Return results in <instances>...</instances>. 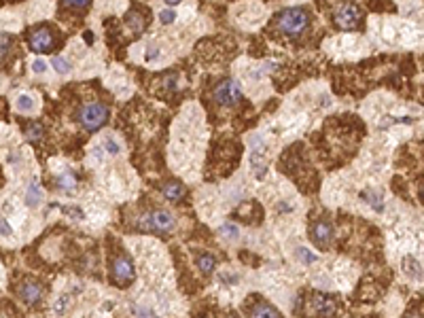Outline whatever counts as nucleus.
<instances>
[{
  "instance_id": "a211bd4d",
  "label": "nucleus",
  "mask_w": 424,
  "mask_h": 318,
  "mask_svg": "<svg viewBox=\"0 0 424 318\" xmlns=\"http://www.w3.org/2000/svg\"><path fill=\"white\" fill-rule=\"evenodd\" d=\"M15 106H17V111H19V113H32V111H34V108H36L34 100H32V95H25V93L17 95Z\"/></svg>"
},
{
  "instance_id": "6e6552de",
  "label": "nucleus",
  "mask_w": 424,
  "mask_h": 318,
  "mask_svg": "<svg viewBox=\"0 0 424 318\" xmlns=\"http://www.w3.org/2000/svg\"><path fill=\"white\" fill-rule=\"evenodd\" d=\"M310 238H312V242H314L316 246L329 248L331 238H333V227H331V223H327V221H316V223H312V227H310Z\"/></svg>"
},
{
  "instance_id": "a878e982",
  "label": "nucleus",
  "mask_w": 424,
  "mask_h": 318,
  "mask_svg": "<svg viewBox=\"0 0 424 318\" xmlns=\"http://www.w3.org/2000/svg\"><path fill=\"white\" fill-rule=\"evenodd\" d=\"M62 210H64L66 214L72 216V219H79V221L83 219V210H81L79 206H62Z\"/></svg>"
},
{
  "instance_id": "473e14b6",
  "label": "nucleus",
  "mask_w": 424,
  "mask_h": 318,
  "mask_svg": "<svg viewBox=\"0 0 424 318\" xmlns=\"http://www.w3.org/2000/svg\"><path fill=\"white\" fill-rule=\"evenodd\" d=\"M138 316H140V318H159L155 312L149 310V308H138Z\"/></svg>"
},
{
  "instance_id": "412c9836",
  "label": "nucleus",
  "mask_w": 424,
  "mask_h": 318,
  "mask_svg": "<svg viewBox=\"0 0 424 318\" xmlns=\"http://www.w3.org/2000/svg\"><path fill=\"white\" fill-rule=\"evenodd\" d=\"M295 257H297V261H301L304 265H312L314 261H316V254H314L312 250H307V248L299 246L297 250H295Z\"/></svg>"
},
{
  "instance_id": "c9c22d12",
  "label": "nucleus",
  "mask_w": 424,
  "mask_h": 318,
  "mask_svg": "<svg viewBox=\"0 0 424 318\" xmlns=\"http://www.w3.org/2000/svg\"><path fill=\"white\" fill-rule=\"evenodd\" d=\"M165 2H168V4H178L181 0H165Z\"/></svg>"
},
{
  "instance_id": "dca6fc26",
  "label": "nucleus",
  "mask_w": 424,
  "mask_h": 318,
  "mask_svg": "<svg viewBox=\"0 0 424 318\" xmlns=\"http://www.w3.org/2000/svg\"><path fill=\"white\" fill-rule=\"evenodd\" d=\"M361 200H363V202H367L369 206L376 210V212H382V210H384L382 193H377V191H374V189H365L363 193H361Z\"/></svg>"
},
{
  "instance_id": "7ed1b4c3",
  "label": "nucleus",
  "mask_w": 424,
  "mask_h": 318,
  "mask_svg": "<svg viewBox=\"0 0 424 318\" xmlns=\"http://www.w3.org/2000/svg\"><path fill=\"white\" fill-rule=\"evenodd\" d=\"M140 227L149 229V231H157V233H170V231H174L176 223L172 219V214L165 212V210H153L151 214L140 219Z\"/></svg>"
},
{
  "instance_id": "c756f323",
  "label": "nucleus",
  "mask_w": 424,
  "mask_h": 318,
  "mask_svg": "<svg viewBox=\"0 0 424 318\" xmlns=\"http://www.w3.org/2000/svg\"><path fill=\"white\" fill-rule=\"evenodd\" d=\"M32 70H34L36 74H45L47 64H45V60H34V62H32Z\"/></svg>"
},
{
  "instance_id": "72a5a7b5",
  "label": "nucleus",
  "mask_w": 424,
  "mask_h": 318,
  "mask_svg": "<svg viewBox=\"0 0 424 318\" xmlns=\"http://www.w3.org/2000/svg\"><path fill=\"white\" fill-rule=\"evenodd\" d=\"M282 208V212H291V206H288L286 202H282V204H278V210Z\"/></svg>"
},
{
  "instance_id": "2f4dec72",
  "label": "nucleus",
  "mask_w": 424,
  "mask_h": 318,
  "mask_svg": "<svg viewBox=\"0 0 424 318\" xmlns=\"http://www.w3.org/2000/svg\"><path fill=\"white\" fill-rule=\"evenodd\" d=\"M144 57H146V62H155L157 57H159V49L157 47H149V49H146V53H144Z\"/></svg>"
},
{
  "instance_id": "9b49d317",
  "label": "nucleus",
  "mask_w": 424,
  "mask_h": 318,
  "mask_svg": "<svg viewBox=\"0 0 424 318\" xmlns=\"http://www.w3.org/2000/svg\"><path fill=\"white\" fill-rule=\"evenodd\" d=\"M162 193H164V197L165 200H170V202H183L185 200V195H187V191H185V187L181 182H176V181H172V182H165L164 187H162Z\"/></svg>"
},
{
  "instance_id": "f8f14e48",
  "label": "nucleus",
  "mask_w": 424,
  "mask_h": 318,
  "mask_svg": "<svg viewBox=\"0 0 424 318\" xmlns=\"http://www.w3.org/2000/svg\"><path fill=\"white\" fill-rule=\"evenodd\" d=\"M125 23L130 25V30L134 32V34H140V32L146 28V19H144V15L138 9H132L130 13H127V15H125Z\"/></svg>"
},
{
  "instance_id": "b1692460",
  "label": "nucleus",
  "mask_w": 424,
  "mask_h": 318,
  "mask_svg": "<svg viewBox=\"0 0 424 318\" xmlns=\"http://www.w3.org/2000/svg\"><path fill=\"white\" fill-rule=\"evenodd\" d=\"M13 47V41L9 36H0V60H4L6 55H9V51Z\"/></svg>"
},
{
  "instance_id": "e433bc0d",
  "label": "nucleus",
  "mask_w": 424,
  "mask_h": 318,
  "mask_svg": "<svg viewBox=\"0 0 424 318\" xmlns=\"http://www.w3.org/2000/svg\"><path fill=\"white\" fill-rule=\"evenodd\" d=\"M229 318H240V316H236V314H234V316H229Z\"/></svg>"
},
{
  "instance_id": "f257e3e1",
  "label": "nucleus",
  "mask_w": 424,
  "mask_h": 318,
  "mask_svg": "<svg viewBox=\"0 0 424 318\" xmlns=\"http://www.w3.org/2000/svg\"><path fill=\"white\" fill-rule=\"evenodd\" d=\"M276 25L282 34L297 38L301 32H304L307 25H310V15H307L306 9H299V6H293V9H284L276 15Z\"/></svg>"
},
{
  "instance_id": "0eeeda50",
  "label": "nucleus",
  "mask_w": 424,
  "mask_h": 318,
  "mask_svg": "<svg viewBox=\"0 0 424 318\" xmlns=\"http://www.w3.org/2000/svg\"><path fill=\"white\" fill-rule=\"evenodd\" d=\"M113 280L117 286H130L134 282V265L130 257L119 254L113 259Z\"/></svg>"
},
{
  "instance_id": "5701e85b",
  "label": "nucleus",
  "mask_w": 424,
  "mask_h": 318,
  "mask_svg": "<svg viewBox=\"0 0 424 318\" xmlns=\"http://www.w3.org/2000/svg\"><path fill=\"white\" fill-rule=\"evenodd\" d=\"M221 233L225 235V238H231V240H237V238H240V229H237L236 225H227V223H225V225L221 227Z\"/></svg>"
},
{
  "instance_id": "39448f33",
  "label": "nucleus",
  "mask_w": 424,
  "mask_h": 318,
  "mask_svg": "<svg viewBox=\"0 0 424 318\" xmlns=\"http://www.w3.org/2000/svg\"><path fill=\"white\" fill-rule=\"evenodd\" d=\"M335 25L339 30H356L361 25V11L356 9L354 4L346 2V4H339L335 9Z\"/></svg>"
},
{
  "instance_id": "9d476101",
  "label": "nucleus",
  "mask_w": 424,
  "mask_h": 318,
  "mask_svg": "<svg viewBox=\"0 0 424 318\" xmlns=\"http://www.w3.org/2000/svg\"><path fill=\"white\" fill-rule=\"evenodd\" d=\"M43 297V286L34 282V280H25V282L19 286V299L25 305H36Z\"/></svg>"
},
{
  "instance_id": "6ab92c4d",
  "label": "nucleus",
  "mask_w": 424,
  "mask_h": 318,
  "mask_svg": "<svg viewBox=\"0 0 424 318\" xmlns=\"http://www.w3.org/2000/svg\"><path fill=\"white\" fill-rule=\"evenodd\" d=\"M57 187L64 189V191H72L76 187V176L72 172H64V174L57 176Z\"/></svg>"
},
{
  "instance_id": "4468645a",
  "label": "nucleus",
  "mask_w": 424,
  "mask_h": 318,
  "mask_svg": "<svg viewBox=\"0 0 424 318\" xmlns=\"http://www.w3.org/2000/svg\"><path fill=\"white\" fill-rule=\"evenodd\" d=\"M41 200H43V191H41V187H38V182L30 181L28 189H25V206L36 208L38 204H41Z\"/></svg>"
},
{
  "instance_id": "ddd939ff",
  "label": "nucleus",
  "mask_w": 424,
  "mask_h": 318,
  "mask_svg": "<svg viewBox=\"0 0 424 318\" xmlns=\"http://www.w3.org/2000/svg\"><path fill=\"white\" fill-rule=\"evenodd\" d=\"M250 318H282L280 316V312L274 308L272 303H257L255 308H253V312H250Z\"/></svg>"
},
{
  "instance_id": "393cba45",
  "label": "nucleus",
  "mask_w": 424,
  "mask_h": 318,
  "mask_svg": "<svg viewBox=\"0 0 424 318\" xmlns=\"http://www.w3.org/2000/svg\"><path fill=\"white\" fill-rule=\"evenodd\" d=\"M68 303H70V295H62L60 299H55L53 310L57 312V314H64V312H66V308H68Z\"/></svg>"
},
{
  "instance_id": "7c9ffc66",
  "label": "nucleus",
  "mask_w": 424,
  "mask_h": 318,
  "mask_svg": "<svg viewBox=\"0 0 424 318\" xmlns=\"http://www.w3.org/2000/svg\"><path fill=\"white\" fill-rule=\"evenodd\" d=\"M64 2L70 4V6H76V9H87L92 0H64Z\"/></svg>"
},
{
  "instance_id": "20e7f679",
  "label": "nucleus",
  "mask_w": 424,
  "mask_h": 318,
  "mask_svg": "<svg viewBox=\"0 0 424 318\" xmlns=\"http://www.w3.org/2000/svg\"><path fill=\"white\" fill-rule=\"evenodd\" d=\"M214 100L221 106H234L242 100V87L236 79H225L214 89Z\"/></svg>"
},
{
  "instance_id": "f3484780",
  "label": "nucleus",
  "mask_w": 424,
  "mask_h": 318,
  "mask_svg": "<svg viewBox=\"0 0 424 318\" xmlns=\"http://www.w3.org/2000/svg\"><path fill=\"white\" fill-rule=\"evenodd\" d=\"M403 270H405L407 276H412L416 280H422V265L414 257H405V259H403Z\"/></svg>"
},
{
  "instance_id": "aec40b11",
  "label": "nucleus",
  "mask_w": 424,
  "mask_h": 318,
  "mask_svg": "<svg viewBox=\"0 0 424 318\" xmlns=\"http://www.w3.org/2000/svg\"><path fill=\"white\" fill-rule=\"evenodd\" d=\"M24 134H25V138H28L30 142H38V140L43 138V125L41 123H30V125H25Z\"/></svg>"
},
{
  "instance_id": "cd10ccee",
  "label": "nucleus",
  "mask_w": 424,
  "mask_h": 318,
  "mask_svg": "<svg viewBox=\"0 0 424 318\" xmlns=\"http://www.w3.org/2000/svg\"><path fill=\"white\" fill-rule=\"evenodd\" d=\"M104 149H106V153H111V155H119V153H121V146L115 142V140H111V138L104 142Z\"/></svg>"
},
{
  "instance_id": "2eb2a0df",
  "label": "nucleus",
  "mask_w": 424,
  "mask_h": 318,
  "mask_svg": "<svg viewBox=\"0 0 424 318\" xmlns=\"http://www.w3.org/2000/svg\"><path fill=\"white\" fill-rule=\"evenodd\" d=\"M195 263L202 270V273H206V276H208V273L214 272L216 259H214V254H210V252H197L195 254Z\"/></svg>"
},
{
  "instance_id": "f03ea898",
  "label": "nucleus",
  "mask_w": 424,
  "mask_h": 318,
  "mask_svg": "<svg viewBox=\"0 0 424 318\" xmlns=\"http://www.w3.org/2000/svg\"><path fill=\"white\" fill-rule=\"evenodd\" d=\"M108 117H111V111H108L104 104H100V102L85 104V106L81 108V113H79V121H81V125L85 127L87 132L102 130V127L106 125Z\"/></svg>"
},
{
  "instance_id": "f704fd0d",
  "label": "nucleus",
  "mask_w": 424,
  "mask_h": 318,
  "mask_svg": "<svg viewBox=\"0 0 424 318\" xmlns=\"http://www.w3.org/2000/svg\"><path fill=\"white\" fill-rule=\"evenodd\" d=\"M85 38H87V43H94V41H92V38H94L92 32H85Z\"/></svg>"
},
{
  "instance_id": "c85d7f7f",
  "label": "nucleus",
  "mask_w": 424,
  "mask_h": 318,
  "mask_svg": "<svg viewBox=\"0 0 424 318\" xmlns=\"http://www.w3.org/2000/svg\"><path fill=\"white\" fill-rule=\"evenodd\" d=\"M0 235H13V229H11V225H9V221L6 219H2V216H0Z\"/></svg>"
},
{
  "instance_id": "423d86ee",
  "label": "nucleus",
  "mask_w": 424,
  "mask_h": 318,
  "mask_svg": "<svg viewBox=\"0 0 424 318\" xmlns=\"http://www.w3.org/2000/svg\"><path fill=\"white\" fill-rule=\"evenodd\" d=\"M28 41H30V49L36 51V53H49L55 47V34L47 25H41V28L32 30Z\"/></svg>"
},
{
  "instance_id": "1a4fd4ad",
  "label": "nucleus",
  "mask_w": 424,
  "mask_h": 318,
  "mask_svg": "<svg viewBox=\"0 0 424 318\" xmlns=\"http://www.w3.org/2000/svg\"><path fill=\"white\" fill-rule=\"evenodd\" d=\"M310 310H312V314H316V316L331 318V316H335V312H337V303L325 295H312Z\"/></svg>"
},
{
  "instance_id": "4be33fe9",
  "label": "nucleus",
  "mask_w": 424,
  "mask_h": 318,
  "mask_svg": "<svg viewBox=\"0 0 424 318\" xmlns=\"http://www.w3.org/2000/svg\"><path fill=\"white\" fill-rule=\"evenodd\" d=\"M53 68L60 74H66V72H70V62L66 57H53Z\"/></svg>"
},
{
  "instance_id": "bb28decb",
  "label": "nucleus",
  "mask_w": 424,
  "mask_h": 318,
  "mask_svg": "<svg viewBox=\"0 0 424 318\" xmlns=\"http://www.w3.org/2000/svg\"><path fill=\"white\" fill-rule=\"evenodd\" d=\"M159 19H162V23H172L176 19V13L172 9H164L162 13H159Z\"/></svg>"
}]
</instances>
